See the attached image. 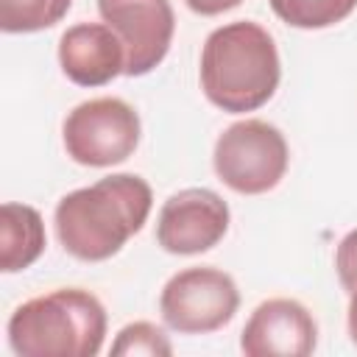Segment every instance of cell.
<instances>
[{
    "label": "cell",
    "instance_id": "obj_2",
    "mask_svg": "<svg viewBox=\"0 0 357 357\" xmlns=\"http://www.w3.org/2000/svg\"><path fill=\"white\" fill-rule=\"evenodd\" d=\"M198 78L212 106L229 114L257 112L273 98L282 78L273 36L254 20L215 28L201 47Z\"/></svg>",
    "mask_w": 357,
    "mask_h": 357
},
{
    "label": "cell",
    "instance_id": "obj_12",
    "mask_svg": "<svg viewBox=\"0 0 357 357\" xmlns=\"http://www.w3.org/2000/svg\"><path fill=\"white\" fill-rule=\"evenodd\" d=\"M268 3L282 22L304 31L337 25L357 8V0H268Z\"/></svg>",
    "mask_w": 357,
    "mask_h": 357
},
{
    "label": "cell",
    "instance_id": "obj_17",
    "mask_svg": "<svg viewBox=\"0 0 357 357\" xmlns=\"http://www.w3.org/2000/svg\"><path fill=\"white\" fill-rule=\"evenodd\" d=\"M349 337L357 346V293H351L349 298Z\"/></svg>",
    "mask_w": 357,
    "mask_h": 357
},
{
    "label": "cell",
    "instance_id": "obj_6",
    "mask_svg": "<svg viewBox=\"0 0 357 357\" xmlns=\"http://www.w3.org/2000/svg\"><path fill=\"white\" fill-rule=\"evenodd\" d=\"M240 307L234 279L212 265H192L173 273L159 296L162 321L178 335H209L223 329Z\"/></svg>",
    "mask_w": 357,
    "mask_h": 357
},
{
    "label": "cell",
    "instance_id": "obj_9",
    "mask_svg": "<svg viewBox=\"0 0 357 357\" xmlns=\"http://www.w3.org/2000/svg\"><path fill=\"white\" fill-rule=\"evenodd\" d=\"M318 346V324L296 298L262 301L243 326L240 349L248 357H307Z\"/></svg>",
    "mask_w": 357,
    "mask_h": 357
},
{
    "label": "cell",
    "instance_id": "obj_10",
    "mask_svg": "<svg viewBox=\"0 0 357 357\" xmlns=\"http://www.w3.org/2000/svg\"><path fill=\"white\" fill-rule=\"evenodd\" d=\"M59 64L78 86H106L126 75V47L106 22H78L59 39Z\"/></svg>",
    "mask_w": 357,
    "mask_h": 357
},
{
    "label": "cell",
    "instance_id": "obj_14",
    "mask_svg": "<svg viewBox=\"0 0 357 357\" xmlns=\"http://www.w3.org/2000/svg\"><path fill=\"white\" fill-rule=\"evenodd\" d=\"M112 354H117V357H170L173 346L156 324L134 321L117 332V337L112 343Z\"/></svg>",
    "mask_w": 357,
    "mask_h": 357
},
{
    "label": "cell",
    "instance_id": "obj_4",
    "mask_svg": "<svg viewBox=\"0 0 357 357\" xmlns=\"http://www.w3.org/2000/svg\"><path fill=\"white\" fill-rule=\"evenodd\" d=\"M290 151L284 134L257 117L231 123L215 142L212 165L218 178L240 195H262L287 173Z\"/></svg>",
    "mask_w": 357,
    "mask_h": 357
},
{
    "label": "cell",
    "instance_id": "obj_1",
    "mask_svg": "<svg viewBox=\"0 0 357 357\" xmlns=\"http://www.w3.org/2000/svg\"><path fill=\"white\" fill-rule=\"evenodd\" d=\"M151 184L137 173H112L59 198L53 223L61 248L81 262L114 257L148 220Z\"/></svg>",
    "mask_w": 357,
    "mask_h": 357
},
{
    "label": "cell",
    "instance_id": "obj_7",
    "mask_svg": "<svg viewBox=\"0 0 357 357\" xmlns=\"http://www.w3.org/2000/svg\"><path fill=\"white\" fill-rule=\"evenodd\" d=\"M98 14L126 47V75H148L162 64L176 31L170 0H98Z\"/></svg>",
    "mask_w": 357,
    "mask_h": 357
},
{
    "label": "cell",
    "instance_id": "obj_11",
    "mask_svg": "<svg viewBox=\"0 0 357 357\" xmlns=\"http://www.w3.org/2000/svg\"><path fill=\"white\" fill-rule=\"evenodd\" d=\"M45 220L42 215L17 201L0 206V271L17 273L31 268L45 251Z\"/></svg>",
    "mask_w": 357,
    "mask_h": 357
},
{
    "label": "cell",
    "instance_id": "obj_8",
    "mask_svg": "<svg viewBox=\"0 0 357 357\" xmlns=\"http://www.w3.org/2000/svg\"><path fill=\"white\" fill-rule=\"evenodd\" d=\"M229 204L209 187H187L173 192L156 218V243L167 254H204L229 231Z\"/></svg>",
    "mask_w": 357,
    "mask_h": 357
},
{
    "label": "cell",
    "instance_id": "obj_5",
    "mask_svg": "<svg viewBox=\"0 0 357 357\" xmlns=\"http://www.w3.org/2000/svg\"><path fill=\"white\" fill-rule=\"evenodd\" d=\"M139 134V114L123 98L84 100L61 126L67 156L84 167H112L126 162L137 151Z\"/></svg>",
    "mask_w": 357,
    "mask_h": 357
},
{
    "label": "cell",
    "instance_id": "obj_3",
    "mask_svg": "<svg viewBox=\"0 0 357 357\" xmlns=\"http://www.w3.org/2000/svg\"><path fill=\"white\" fill-rule=\"evenodd\" d=\"M106 340V310L81 287L28 298L8 318V346L22 357H95Z\"/></svg>",
    "mask_w": 357,
    "mask_h": 357
},
{
    "label": "cell",
    "instance_id": "obj_16",
    "mask_svg": "<svg viewBox=\"0 0 357 357\" xmlns=\"http://www.w3.org/2000/svg\"><path fill=\"white\" fill-rule=\"evenodd\" d=\"M184 3H187L190 11H195V14H201V17H218V14H223V11L237 8L243 0H184Z\"/></svg>",
    "mask_w": 357,
    "mask_h": 357
},
{
    "label": "cell",
    "instance_id": "obj_15",
    "mask_svg": "<svg viewBox=\"0 0 357 357\" xmlns=\"http://www.w3.org/2000/svg\"><path fill=\"white\" fill-rule=\"evenodd\" d=\"M335 271H337V279L343 284V290L351 296L357 293V229H351L340 243H337V251H335Z\"/></svg>",
    "mask_w": 357,
    "mask_h": 357
},
{
    "label": "cell",
    "instance_id": "obj_13",
    "mask_svg": "<svg viewBox=\"0 0 357 357\" xmlns=\"http://www.w3.org/2000/svg\"><path fill=\"white\" fill-rule=\"evenodd\" d=\"M73 0H0V28L6 33H33L53 28Z\"/></svg>",
    "mask_w": 357,
    "mask_h": 357
}]
</instances>
